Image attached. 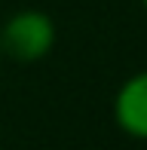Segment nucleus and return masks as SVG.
Here are the masks:
<instances>
[{
	"instance_id": "nucleus-4",
	"label": "nucleus",
	"mask_w": 147,
	"mask_h": 150,
	"mask_svg": "<svg viewBox=\"0 0 147 150\" xmlns=\"http://www.w3.org/2000/svg\"><path fill=\"white\" fill-rule=\"evenodd\" d=\"M0 25H3V18H0Z\"/></svg>"
},
{
	"instance_id": "nucleus-1",
	"label": "nucleus",
	"mask_w": 147,
	"mask_h": 150,
	"mask_svg": "<svg viewBox=\"0 0 147 150\" xmlns=\"http://www.w3.org/2000/svg\"><path fill=\"white\" fill-rule=\"evenodd\" d=\"M55 22L43 9H18L0 25V52L18 64L43 61L55 46Z\"/></svg>"
},
{
	"instance_id": "nucleus-2",
	"label": "nucleus",
	"mask_w": 147,
	"mask_h": 150,
	"mask_svg": "<svg viewBox=\"0 0 147 150\" xmlns=\"http://www.w3.org/2000/svg\"><path fill=\"white\" fill-rule=\"evenodd\" d=\"M113 122L123 135L147 141V71H138L119 83L113 95Z\"/></svg>"
},
{
	"instance_id": "nucleus-3",
	"label": "nucleus",
	"mask_w": 147,
	"mask_h": 150,
	"mask_svg": "<svg viewBox=\"0 0 147 150\" xmlns=\"http://www.w3.org/2000/svg\"><path fill=\"white\" fill-rule=\"evenodd\" d=\"M141 6H144V12H147V0H141Z\"/></svg>"
}]
</instances>
